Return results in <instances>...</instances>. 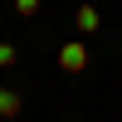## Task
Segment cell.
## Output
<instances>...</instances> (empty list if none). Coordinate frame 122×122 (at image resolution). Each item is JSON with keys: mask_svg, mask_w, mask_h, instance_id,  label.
<instances>
[{"mask_svg": "<svg viewBox=\"0 0 122 122\" xmlns=\"http://www.w3.org/2000/svg\"><path fill=\"white\" fill-rule=\"evenodd\" d=\"M59 68H64V73H88V44L83 39H68V44L59 49Z\"/></svg>", "mask_w": 122, "mask_h": 122, "instance_id": "obj_1", "label": "cell"}, {"mask_svg": "<svg viewBox=\"0 0 122 122\" xmlns=\"http://www.w3.org/2000/svg\"><path fill=\"white\" fill-rule=\"evenodd\" d=\"M20 112H25V98H20L15 88H5V83H0V117H10V122H15Z\"/></svg>", "mask_w": 122, "mask_h": 122, "instance_id": "obj_2", "label": "cell"}, {"mask_svg": "<svg viewBox=\"0 0 122 122\" xmlns=\"http://www.w3.org/2000/svg\"><path fill=\"white\" fill-rule=\"evenodd\" d=\"M98 25H103V15H98L93 5H78V10H73V29H83V34H93Z\"/></svg>", "mask_w": 122, "mask_h": 122, "instance_id": "obj_3", "label": "cell"}, {"mask_svg": "<svg viewBox=\"0 0 122 122\" xmlns=\"http://www.w3.org/2000/svg\"><path fill=\"white\" fill-rule=\"evenodd\" d=\"M15 15H25V20H34V15H39V0H15Z\"/></svg>", "mask_w": 122, "mask_h": 122, "instance_id": "obj_4", "label": "cell"}, {"mask_svg": "<svg viewBox=\"0 0 122 122\" xmlns=\"http://www.w3.org/2000/svg\"><path fill=\"white\" fill-rule=\"evenodd\" d=\"M15 59H20L15 44H0V68H15Z\"/></svg>", "mask_w": 122, "mask_h": 122, "instance_id": "obj_5", "label": "cell"}]
</instances>
